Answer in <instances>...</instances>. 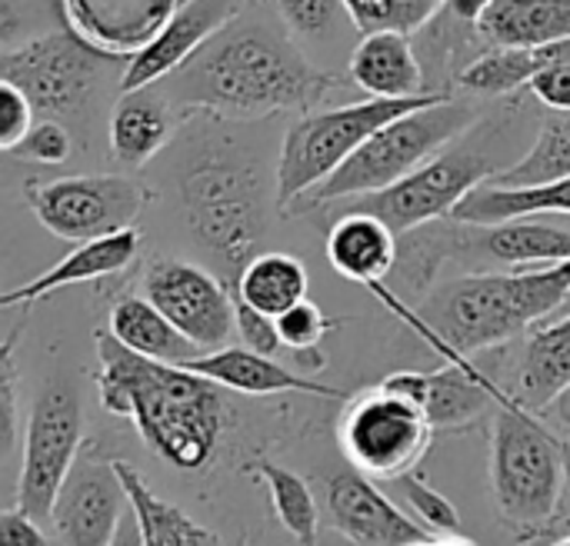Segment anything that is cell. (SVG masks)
<instances>
[{
    "label": "cell",
    "mask_w": 570,
    "mask_h": 546,
    "mask_svg": "<svg viewBox=\"0 0 570 546\" xmlns=\"http://www.w3.org/2000/svg\"><path fill=\"white\" fill-rule=\"evenodd\" d=\"M177 190L190 234L237 277L264 230L257 167L230 150H200L180 170Z\"/></svg>",
    "instance_id": "obj_6"
},
{
    "label": "cell",
    "mask_w": 570,
    "mask_h": 546,
    "mask_svg": "<svg viewBox=\"0 0 570 546\" xmlns=\"http://www.w3.org/2000/svg\"><path fill=\"white\" fill-rule=\"evenodd\" d=\"M501 170H504V163H498L488 147L471 143L464 133V137H458V147L438 150L434 157H428L417 170H411L397 183H391L377 193L341 200L337 214L367 210V214L381 217L384 224H391L397 234H407L431 220L451 217L454 207L474 187L488 183Z\"/></svg>",
    "instance_id": "obj_9"
},
{
    "label": "cell",
    "mask_w": 570,
    "mask_h": 546,
    "mask_svg": "<svg viewBox=\"0 0 570 546\" xmlns=\"http://www.w3.org/2000/svg\"><path fill=\"white\" fill-rule=\"evenodd\" d=\"M444 90L417 93V97H367L361 103L317 110L294 120L281 143L277 160V207L287 214L304 193H311L321 180H327L374 130L391 123L401 113H411L424 103H434Z\"/></svg>",
    "instance_id": "obj_7"
},
{
    "label": "cell",
    "mask_w": 570,
    "mask_h": 546,
    "mask_svg": "<svg viewBox=\"0 0 570 546\" xmlns=\"http://www.w3.org/2000/svg\"><path fill=\"white\" fill-rule=\"evenodd\" d=\"M127 487L117 474V460H77L67 474L53 510L50 537L70 546H104L117 540Z\"/></svg>",
    "instance_id": "obj_14"
},
{
    "label": "cell",
    "mask_w": 570,
    "mask_h": 546,
    "mask_svg": "<svg viewBox=\"0 0 570 546\" xmlns=\"http://www.w3.org/2000/svg\"><path fill=\"white\" fill-rule=\"evenodd\" d=\"M97 394L107 414L134 420L150 454L184 474L210 464L224 434L220 384L204 374L144 357L124 347L110 330L97 334Z\"/></svg>",
    "instance_id": "obj_2"
},
{
    "label": "cell",
    "mask_w": 570,
    "mask_h": 546,
    "mask_svg": "<svg viewBox=\"0 0 570 546\" xmlns=\"http://www.w3.org/2000/svg\"><path fill=\"white\" fill-rule=\"evenodd\" d=\"M541 417H544L548 424H554V427H561V430H568L570 434V384L551 400V404H544Z\"/></svg>",
    "instance_id": "obj_44"
},
{
    "label": "cell",
    "mask_w": 570,
    "mask_h": 546,
    "mask_svg": "<svg viewBox=\"0 0 570 546\" xmlns=\"http://www.w3.org/2000/svg\"><path fill=\"white\" fill-rule=\"evenodd\" d=\"M234 317H237V334H240L244 347H250L257 354H267V357H274L284 347L281 330H277V317L257 310L240 294H234Z\"/></svg>",
    "instance_id": "obj_39"
},
{
    "label": "cell",
    "mask_w": 570,
    "mask_h": 546,
    "mask_svg": "<svg viewBox=\"0 0 570 546\" xmlns=\"http://www.w3.org/2000/svg\"><path fill=\"white\" fill-rule=\"evenodd\" d=\"M0 540L7 546H43L53 537L40 527L37 517H30L23 507L13 504L0 514Z\"/></svg>",
    "instance_id": "obj_42"
},
{
    "label": "cell",
    "mask_w": 570,
    "mask_h": 546,
    "mask_svg": "<svg viewBox=\"0 0 570 546\" xmlns=\"http://www.w3.org/2000/svg\"><path fill=\"white\" fill-rule=\"evenodd\" d=\"M327 510L334 527L357 546H444L421 520L404 517L401 507L374 487V477L361 470L331 480Z\"/></svg>",
    "instance_id": "obj_15"
},
{
    "label": "cell",
    "mask_w": 570,
    "mask_h": 546,
    "mask_svg": "<svg viewBox=\"0 0 570 546\" xmlns=\"http://www.w3.org/2000/svg\"><path fill=\"white\" fill-rule=\"evenodd\" d=\"M144 294L170 317V324L194 340L204 354L227 347L230 334H237L234 317V290L184 260H157L144 274Z\"/></svg>",
    "instance_id": "obj_13"
},
{
    "label": "cell",
    "mask_w": 570,
    "mask_h": 546,
    "mask_svg": "<svg viewBox=\"0 0 570 546\" xmlns=\"http://www.w3.org/2000/svg\"><path fill=\"white\" fill-rule=\"evenodd\" d=\"M568 474H570V454H568ZM568 487H570V484H568Z\"/></svg>",
    "instance_id": "obj_45"
},
{
    "label": "cell",
    "mask_w": 570,
    "mask_h": 546,
    "mask_svg": "<svg viewBox=\"0 0 570 546\" xmlns=\"http://www.w3.org/2000/svg\"><path fill=\"white\" fill-rule=\"evenodd\" d=\"M478 113L474 107L454 100V93L438 97L434 103H424L411 113L394 117L381 130H374L327 180H321L311 193H304L287 214L321 210L327 203H341L351 197L377 193L411 170H417L428 157L474 130Z\"/></svg>",
    "instance_id": "obj_5"
},
{
    "label": "cell",
    "mask_w": 570,
    "mask_h": 546,
    "mask_svg": "<svg viewBox=\"0 0 570 546\" xmlns=\"http://www.w3.org/2000/svg\"><path fill=\"white\" fill-rule=\"evenodd\" d=\"M554 43H544V47H491L461 67L458 87L468 93H481V97L518 93V90L531 87L534 73L551 60Z\"/></svg>",
    "instance_id": "obj_30"
},
{
    "label": "cell",
    "mask_w": 570,
    "mask_h": 546,
    "mask_svg": "<svg viewBox=\"0 0 570 546\" xmlns=\"http://www.w3.org/2000/svg\"><path fill=\"white\" fill-rule=\"evenodd\" d=\"M17 160H30V163H47V167H57V163H67L70 153H73V140L67 133V127L57 120V117H43L37 120L27 137L10 150Z\"/></svg>",
    "instance_id": "obj_36"
},
{
    "label": "cell",
    "mask_w": 570,
    "mask_h": 546,
    "mask_svg": "<svg viewBox=\"0 0 570 546\" xmlns=\"http://www.w3.org/2000/svg\"><path fill=\"white\" fill-rule=\"evenodd\" d=\"M174 133L170 93H160L154 83L124 90L110 113V153L124 167H144L157 157Z\"/></svg>",
    "instance_id": "obj_23"
},
{
    "label": "cell",
    "mask_w": 570,
    "mask_h": 546,
    "mask_svg": "<svg viewBox=\"0 0 570 546\" xmlns=\"http://www.w3.org/2000/svg\"><path fill=\"white\" fill-rule=\"evenodd\" d=\"M23 197L43 230L73 244L134 227L147 203L144 183L124 173L30 180L23 187Z\"/></svg>",
    "instance_id": "obj_10"
},
{
    "label": "cell",
    "mask_w": 570,
    "mask_h": 546,
    "mask_svg": "<svg viewBox=\"0 0 570 546\" xmlns=\"http://www.w3.org/2000/svg\"><path fill=\"white\" fill-rule=\"evenodd\" d=\"M107 330L130 350L154 357V360H167V364H187L194 357H200L204 350L187 340L170 317L144 294V297H124L114 304Z\"/></svg>",
    "instance_id": "obj_25"
},
{
    "label": "cell",
    "mask_w": 570,
    "mask_h": 546,
    "mask_svg": "<svg viewBox=\"0 0 570 546\" xmlns=\"http://www.w3.org/2000/svg\"><path fill=\"white\" fill-rule=\"evenodd\" d=\"M570 297V260L518 267L514 274H471L441 287L424 317H407L454 357L501 347L558 310Z\"/></svg>",
    "instance_id": "obj_3"
},
{
    "label": "cell",
    "mask_w": 570,
    "mask_h": 546,
    "mask_svg": "<svg viewBox=\"0 0 570 546\" xmlns=\"http://www.w3.org/2000/svg\"><path fill=\"white\" fill-rule=\"evenodd\" d=\"M570 173V110H561V117L548 120L531 143V150L494 173L488 183L498 187H528V183H548Z\"/></svg>",
    "instance_id": "obj_31"
},
{
    "label": "cell",
    "mask_w": 570,
    "mask_h": 546,
    "mask_svg": "<svg viewBox=\"0 0 570 546\" xmlns=\"http://www.w3.org/2000/svg\"><path fill=\"white\" fill-rule=\"evenodd\" d=\"M33 113L37 107L30 103V97L17 83L0 80V150L10 153L27 137V130L33 127Z\"/></svg>",
    "instance_id": "obj_40"
},
{
    "label": "cell",
    "mask_w": 570,
    "mask_h": 546,
    "mask_svg": "<svg viewBox=\"0 0 570 546\" xmlns=\"http://www.w3.org/2000/svg\"><path fill=\"white\" fill-rule=\"evenodd\" d=\"M277 17L287 23L291 33L304 40H321L337 30V20L347 13L344 0H274Z\"/></svg>",
    "instance_id": "obj_35"
},
{
    "label": "cell",
    "mask_w": 570,
    "mask_h": 546,
    "mask_svg": "<svg viewBox=\"0 0 570 546\" xmlns=\"http://www.w3.org/2000/svg\"><path fill=\"white\" fill-rule=\"evenodd\" d=\"M104 60L114 57L100 53L67 27L3 50L0 80L17 83L40 117H63L87 103Z\"/></svg>",
    "instance_id": "obj_11"
},
{
    "label": "cell",
    "mask_w": 570,
    "mask_h": 546,
    "mask_svg": "<svg viewBox=\"0 0 570 546\" xmlns=\"http://www.w3.org/2000/svg\"><path fill=\"white\" fill-rule=\"evenodd\" d=\"M351 77L374 97H417L424 90V63L404 30H371L351 53Z\"/></svg>",
    "instance_id": "obj_22"
},
{
    "label": "cell",
    "mask_w": 570,
    "mask_h": 546,
    "mask_svg": "<svg viewBox=\"0 0 570 546\" xmlns=\"http://www.w3.org/2000/svg\"><path fill=\"white\" fill-rule=\"evenodd\" d=\"M494 0H444V13H451L458 23H471V27H478V20L488 13V7H491Z\"/></svg>",
    "instance_id": "obj_43"
},
{
    "label": "cell",
    "mask_w": 570,
    "mask_h": 546,
    "mask_svg": "<svg viewBox=\"0 0 570 546\" xmlns=\"http://www.w3.org/2000/svg\"><path fill=\"white\" fill-rule=\"evenodd\" d=\"M544 107L551 110H570V37L554 43L551 60L534 73L531 87H528Z\"/></svg>",
    "instance_id": "obj_38"
},
{
    "label": "cell",
    "mask_w": 570,
    "mask_h": 546,
    "mask_svg": "<svg viewBox=\"0 0 570 546\" xmlns=\"http://www.w3.org/2000/svg\"><path fill=\"white\" fill-rule=\"evenodd\" d=\"M254 470L267 484V494H271V504H274V514H277L281 527L294 540L314 544L317 540V520H321V514H317V500H314L311 487L304 484V477H297L287 467L267 464V460H261Z\"/></svg>",
    "instance_id": "obj_32"
},
{
    "label": "cell",
    "mask_w": 570,
    "mask_h": 546,
    "mask_svg": "<svg viewBox=\"0 0 570 546\" xmlns=\"http://www.w3.org/2000/svg\"><path fill=\"white\" fill-rule=\"evenodd\" d=\"M83 444V410L70 387H47L23 430V464L17 477V507L40 524L50 520L53 500L77 464Z\"/></svg>",
    "instance_id": "obj_12"
},
{
    "label": "cell",
    "mask_w": 570,
    "mask_h": 546,
    "mask_svg": "<svg viewBox=\"0 0 570 546\" xmlns=\"http://www.w3.org/2000/svg\"><path fill=\"white\" fill-rule=\"evenodd\" d=\"M488 47H544L570 37V0H494L474 27Z\"/></svg>",
    "instance_id": "obj_24"
},
{
    "label": "cell",
    "mask_w": 570,
    "mask_h": 546,
    "mask_svg": "<svg viewBox=\"0 0 570 546\" xmlns=\"http://www.w3.org/2000/svg\"><path fill=\"white\" fill-rule=\"evenodd\" d=\"M570 384V314L558 324L534 330L518 364V400L541 414Z\"/></svg>",
    "instance_id": "obj_28"
},
{
    "label": "cell",
    "mask_w": 570,
    "mask_h": 546,
    "mask_svg": "<svg viewBox=\"0 0 570 546\" xmlns=\"http://www.w3.org/2000/svg\"><path fill=\"white\" fill-rule=\"evenodd\" d=\"M164 80H170V100L180 107L224 117L311 110L334 87V77L317 70L291 40L287 23L267 20L250 3Z\"/></svg>",
    "instance_id": "obj_1"
},
{
    "label": "cell",
    "mask_w": 570,
    "mask_h": 546,
    "mask_svg": "<svg viewBox=\"0 0 570 546\" xmlns=\"http://www.w3.org/2000/svg\"><path fill=\"white\" fill-rule=\"evenodd\" d=\"M137 250H140V230H137V227H124V230H114V234L83 240V244H77V250H70L57 267L43 270L40 277L27 280V284H20V287H10V290L0 297V304H3V307L37 304L40 297H47V294H53V290L114 277V274H120V270H127V267L134 264Z\"/></svg>",
    "instance_id": "obj_20"
},
{
    "label": "cell",
    "mask_w": 570,
    "mask_h": 546,
    "mask_svg": "<svg viewBox=\"0 0 570 546\" xmlns=\"http://www.w3.org/2000/svg\"><path fill=\"white\" fill-rule=\"evenodd\" d=\"M250 0H180L164 30L124 63L120 90L147 87L180 70L217 30H224Z\"/></svg>",
    "instance_id": "obj_16"
},
{
    "label": "cell",
    "mask_w": 570,
    "mask_h": 546,
    "mask_svg": "<svg viewBox=\"0 0 570 546\" xmlns=\"http://www.w3.org/2000/svg\"><path fill=\"white\" fill-rule=\"evenodd\" d=\"M184 367L204 374L207 380L247 394V397H274V394H311V397H327V400H347L344 390L331 387V384H317L307 380L287 367H281L274 357L257 354L250 347H217L207 350L194 360H187Z\"/></svg>",
    "instance_id": "obj_19"
},
{
    "label": "cell",
    "mask_w": 570,
    "mask_h": 546,
    "mask_svg": "<svg viewBox=\"0 0 570 546\" xmlns=\"http://www.w3.org/2000/svg\"><path fill=\"white\" fill-rule=\"evenodd\" d=\"M307 267L284 250L254 254L234 277V294H240L257 310L281 317L294 304L307 300Z\"/></svg>",
    "instance_id": "obj_29"
},
{
    "label": "cell",
    "mask_w": 570,
    "mask_h": 546,
    "mask_svg": "<svg viewBox=\"0 0 570 546\" xmlns=\"http://www.w3.org/2000/svg\"><path fill=\"white\" fill-rule=\"evenodd\" d=\"M401 234L367 210H344L334 217L327 234L331 267L364 287H381V280L397 267Z\"/></svg>",
    "instance_id": "obj_21"
},
{
    "label": "cell",
    "mask_w": 570,
    "mask_h": 546,
    "mask_svg": "<svg viewBox=\"0 0 570 546\" xmlns=\"http://www.w3.org/2000/svg\"><path fill=\"white\" fill-rule=\"evenodd\" d=\"M568 484V450L518 397H504L491 424V490L501 517L524 540H544Z\"/></svg>",
    "instance_id": "obj_4"
},
{
    "label": "cell",
    "mask_w": 570,
    "mask_h": 546,
    "mask_svg": "<svg viewBox=\"0 0 570 546\" xmlns=\"http://www.w3.org/2000/svg\"><path fill=\"white\" fill-rule=\"evenodd\" d=\"M331 327H334V320H327V317L321 314V307L311 304V300H301V304H294L291 310H284V314L277 317L281 340H284V347H291L294 354H314Z\"/></svg>",
    "instance_id": "obj_37"
},
{
    "label": "cell",
    "mask_w": 570,
    "mask_h": 546,
    "mask_svg": "<svg viewBox=\"0 0 570 546\" xmlns=\"http://www.w3.org/2000/svg\"><path fill=\"white\" fill-rule=\"evenodd\" d=\"M544 214H570V173L528 187L481 183L454 207L451 217L468 224H501L514 217H544Z\"/></svg>",
    "instance_id": "obj_26"
},
{
    "label": "cell",
    "mask_w": 570,
    "mask_h": 546,
    "mask_svg": "<svg viewBox=\"0 0 570 546\" xmlns=\"http://www.w3.org/2000/svg\"><path fill=\"white\" fill-rule=\"evenodd\" d=\"M381 384H387L391 390L414 400L431 417V424L438 430H461L484 414L488 400L501 404L508 397L488 377H481L464 357H458L454 364H448L434 374L401 370V374L384 377Z\"/></svg>",
    "instance_id": "obj_18"
},
{
    "label": "cell",
    "mask_w": 570,
    "mask_h": 546,
    "mask_svg": "<svg viewBox=\"0 0 570 546\" xmlns=\"http://www.w3.org/2000/svg\"><path fill=\"white\" fill-rule=\"evenodd\" d=\"M13 344L17 334L3 337L0 347V417H3V457H10L17 444V364H13Z\"/></svg>",
    "instance_id": "obj_41"
},
{
    "label": "cell",
    "mask_w": 570,
    "mask_h": 546,
    "mask_svg": "<svg viewBox=\"0 0 570 546\" xmlns=\"http://www.w3.org/2000/svg\"><path fill=\"white\" fill-rule=\"evenodd\" d=\"M434 434L438 427L431 417L387 384L347 397L337 420L344 460L374 480H397L417 470L434 444Z\"/></svg>",
    "instance_id": "obj_8"
},
{
    "label": "cell",
    "mask_w": 570,
    "mask_h": 546,
    "mask_svg": "<svg viewBox=\"0 0 570 546\" xmlns=\"http://www.w3.org/2000/svg\"><path fill=\"white\" fill-rule=\"evenodd\" d=\"M117 474L127 487V507L134 510L137 520V540L144 546H210L220 544V537L214 530H207L204 524H197L194 517H187L184 510H177L174 504L160 500L147 480L127 464L117 460Z\"/></svg>",
    "instance_id": "obj_27"
},
{
    "label": "cell",
    "mask_w": 570,
    "mask_h": 546,
    "mask_svg": "<svg viewBox=\"0 0 570 546\" xmlns=\"http://www.w3.org/2000/svg\"><path fill=\"white\" fill-rule=\"evenodd\" d=\"M394 484L401 487V497L407 500V507L414 510V517H417L431 534H438L444 544H474L468 534H461V514H458V507H454L441 490H434L417 470L397 477Z\"/></svg>",
    "instance_id": "obj_34"
},
{
    "label": "cell",
    "mask_w": 570,
    "mask_h": 546,
    "mask_svg": "<svg viewBox=\"0 0 570 546\" xmlns=\"http://www.w3.org/2000/svg\"><path fill=\"white\" fill-rule=\"evenodd\" d=\"M347 3V17L361 33L371 30H404L414 33L421 27H428L444 0H344Z\"/></svg>",
    "instance_id": "obj_33"
},
{
    "label": "cell",
    "mask_w": 570,
    "mask_h": 546,
    "mask_svg": "<svg viewBox=\"0 0 570 546\" xmlns=\"http://www.w3.org/2000/svg\"><path fill=\"white\" fill-rule=\"evenodd\" d=\"M180 0H60L67 27L114 60H130L170 20Z\"/></svg>",
    "instance_id": "obj_17"
}]
</instances>
